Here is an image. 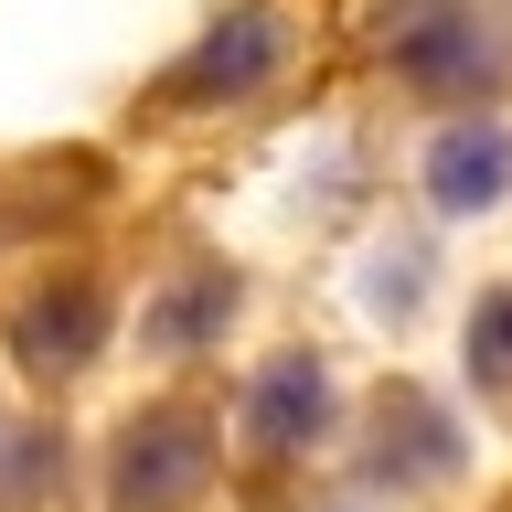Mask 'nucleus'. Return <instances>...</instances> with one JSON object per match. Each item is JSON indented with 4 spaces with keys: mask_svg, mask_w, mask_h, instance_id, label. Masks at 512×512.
<instances>
[{
    "mask_svg": "<svg viewBox=\"0 0 512 512\" xmlns=\"http://www.w3.org/2000/svg\"><path fill=\"white\" fill-rule=\"evenodd\" d=\"M384 54L406 64L427 96H480V86H502L512 43L470 0H395V11H384Z\"/></svg>",
    "mask_w": 512,
    "mask_h": 512,
    "instance_id": "1",
    "label": "nucleus"
},
{
    "mask_svg": "<svg viewBox=\"0 0 512 512\" xmlns=\"http://www.w3.org/2000/svg\"><path fill=\"white\" fill-rule=\"evenodd\" d=\"M214 480V416L203 406H139L118 427V512H182Z\"/></svg>",
    "mask_w": 512,
    "mask_h": 512,
    "instance_id": "2",
    "label": "nucleus"
},
{
    "mask_svg": "<svg viewBox=\"0 0 512 512\" xmlns=\"http://www.w3.org/2000/svg\"><path fill=\"white\" fill-rule=\"evenodd\" d=\"M11 342H22V363H32V374H86V363H96V342H107V299H96L86 278H54L43 299H22Z\"/></svg>",
    "mask_w": 512,
    "mask_h": 512,
    "instance_id": "3",
    "label": "nucleus"
},
{
    "mask_svg": "<svg viewBox=\"0 0 512 512\" xmlns=\"http://www.w3.org/2000/svg\"><path fill=\"white\" fill-rule=\"evenodd\" d=\"M427 192H438V214H491V203L512 192V128H502V118L438 128V150H427Z\"/></svg>",
    "mask_w": 512,
    "mask_h": 512,
    "instance_id": "4",
    "label": "nucleus"
},
{
    "mask_svg": "<svg viewBox=\"0 0 512 512\" xmlns=\"http://www.w3.org/2000/svg\"><path fill=\"white\" fill-rule=\"evenodd\" d=\"M320 427H331V374H320L310 352H278V363L256 374V395H246V438L267 448V459H288V448H310Z\"/></svg>",
    "mask_w": 512,
    "mask_h": 512,
    "instance_id": "5",
    "label": "nucleus"
},
{
    "mask_svg": "<svg viewBox=\"0 0 512 512\" xmlns=\"http://www.w3.org/2000/svg\"><path fill=\"white\" fill-rule=\"evenodd\" d=\"M267 64H278V11H235V22L182 64V86H224V96H235V86H256Z\"/></svg>",
    "mask_w": 512,
    "mask_h": 512,
    "instance_id": "6",
    "label": "nucleus"
},
{
    "mask_svg": "<svg viewBox=\"0 0 512 512\" xmlns=\"http://www.w3.org/2000/svg\"><path fill=\"white\" fill-rule=\"evenodd\" d=\"M470 374L491 384V395H512V288H491L470 310Z\"/></svg>",
    "mask_w": 512,
    "mask_h": 512,
    "instance_id": "7",
    "label": "nucleus"
}]
</instances>
